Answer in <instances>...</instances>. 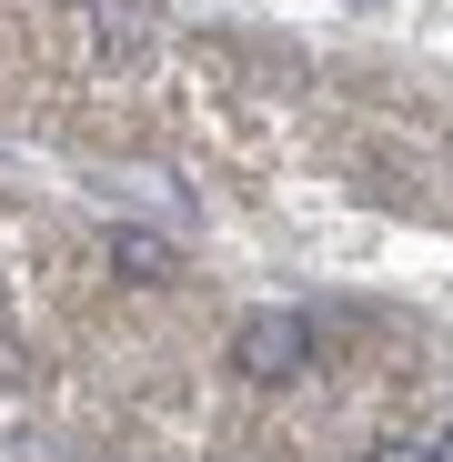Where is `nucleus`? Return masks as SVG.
I'll return each instance as SVG.
<instances>
[{"label":"nucleus","instance_id":"nucleus-2","mask_svg":"<svg viewBox=\"0 0 453 462\" xmlns=\"http://www.w3.org/2000/svg\"><path fill=\"white\" fill-rule=\"evenodd\" d=\"M373 462H423V452H413V442H383V452H373Z\"/></svg>","mask_w":453,"mask_h":462},{"label":"nucleus","instance_id":"nucleus-1","mask_svg":"<svg viewBox=\"0 0 453 462\" xmlns=\"http://www.w3.org/2000/svg\"><path fill=\"white\" fill-rule=\"evenodd\" d=\"M302 362H313V322H302V312H252V322L232 332V372L262 382V393H272V382H292Z\"/></svg>","mask_w":453,"mask_h":462},{"label":"nucleus","instance_id":"nucleus-3","mask_svg":"<svg viewBox=\"0 0 453 462\" xmlns=\"http://www.w3.org/2000/svg\"><path fill=\"white\" fill-rule=\"evenodd\" d=\"M423 462H453V432H443V442H433V452H423Z\"/></svg>","mask_w":453,"mask_h":462}]
</instances>
